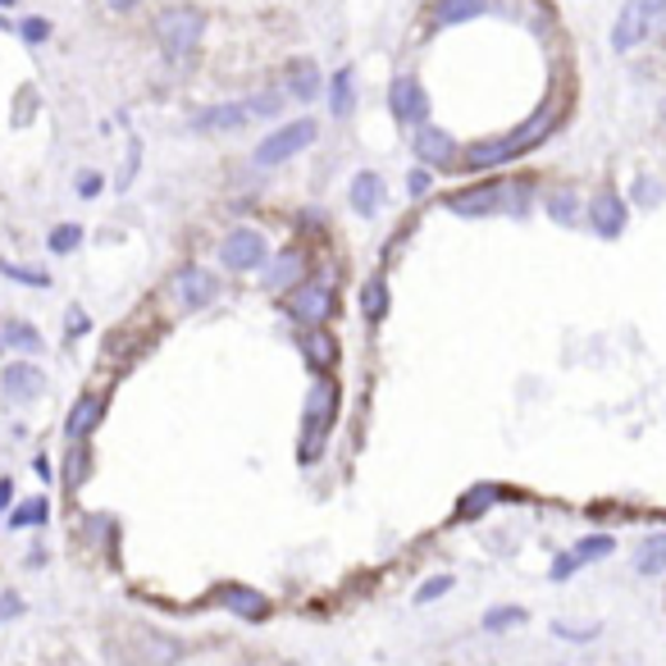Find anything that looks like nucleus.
I'll return each mask as SVG.
<instances>
[{"label": "nucleus", "instance_id": "nucleus-8", "mask_svg": "<svg viewBox=\"0 0 666 666\" xmlns=\"http://www.w3.org/2000/svg\"><path fill=\"white\" fill-rule=\"evenodd\" d=\"M169 297L178 311H206L219 297V274H210L202 265H178L169 274Z\"/></svg>", "mask_w": 666, "mask_h": 666}, {"label": "nucleus", "instance_id": "nucleus-21", "mask_svg": "<svg viewBox=\"0 0 666 666\" xmlns=\"http://www.w3.org/2000/svg\"><path fill=\"white\" fill-rule=\"evenodd\" d=\"M302 356H306V365L315 370V374H324V370H333V361H339V343H333V333L329 329H306L302 333Z\"/></svg>", "mask_w": 666, "mask_h": 666}, {"label": "nucleus", "instance_id": "nucleus-45", "mask_svg": "<svg viewBox=\"0 0 666 666\" xmlns=\"http://www.w3.org/2000/svg\"><path fill=\"white\" fill-rule=\"evenodd\" d=\"M32 470L41 474V480H51V461H46V457H32Z\"/></svg>", "mask_w": 666, "mask_h": 666}, {"label": "nucleus", "instance_id": "nucleus-46", "mask_svg": "<svg viewBox=\"0 0 666 666\" xmlns=\"http://www.w3.org/2000/svg\"><path fill=\"white\" fill-rule=\"evenodd\" d=\"M19 6V0H0V10H14Z\"/></svg>", "mask_w": 666, "mask_h": 666}, {"label": "nucleus", "instance_id": "nucleus-17", "mask_svg": "<svg viewBox=\"0 0 666 666\" xmlns=\"http://www.w3.org/2000/svg\"><path fill=\"white\" fill-rule=\"evenodd\" d=\"M252 124V110L247 101H228V106H210L193 119L197 133H237V128H247Z\"/></svg>", "mask_w": 666, "mask_h": 666}, {"label": "nucleus", "instance_id": "nucleus-9", "mask_svg": "<svg viewBox=\"0 0 666 666\" xmlns=\"http://www.w3.org/2000/svg\"><path fill=\"white\" fill-rule=\"evenodd\" d=\"M283 306H288V315L297 324L315 329L339 311V293H333V283H324V278H306V283H297V288H288V302Z\"/></svg>", "mask_w": 666, "mask_h": 666}, {"label": "nucleus", "instance_id": "nucleus-35", "mask_svg": "<svg viewBox=\"0 0 666 666\" xmlns=\"http://www.w3.org/2000/svg\"><path fill=\"white\" fill-rule=\"evenodd\" d=\"M19 37H23V41H28V46H41V41H46V37H51V23H46V19H41V14H28V19H23V23H19Z\"/></svg>", "mask_w": 666, "mask_h": 666}, {"label": "nucleus", "instance_id": "nucleus-37", "mask_svg": "<svg viewBox=\"0 0 666 666\" xmlns=\"http://www.w3.org/2000/svg\"><path fill=\"white\" fill-rule=\"evenodd\" d=\"M74 187H78V197H82V202H91V197H101V187H106V178H101L97 169H82V174L74 178Z\"/></svg>", "mask_w": 666, "mask_h": 666}, {"label": "nucleus", "instance_id": "nucleus-32", "mask_svg": "<svg viewBox=\"0 0 666 666\" xmlns=\"http://www.w3.org/2000/svg\"><path fill=\"white\" fill-rule=\"evenodd\" d=\"M616 552V539L611 535H589V539H580L576 543V561L585 566V561H603V557H611Z\"/></svg>", "mask_w": 666, "mask_h": 666}, {"label": "nucleus", "instance_id": "nucleus-23", "mask_svg": "<svg viewBox=\"0 0 666 666\" xmlns=\"http://www.w3.org/2000/svg\"><path fill=\"white\" fill-rule=\"evenodd\" d=\"M493 0H434V23L439 28H457V23H470V19H480L489 14Z\"/></svg>", "mask_w": 666, "mask_h": 666}, {"label": "nucleus", "instance_id": "nucleus-44", "mask_svg": "<svg viewBox=\"0 0 666 666\" xmlns=\"http://www.w3.org/2000/svg\"><path fill=\"white\" fill-rule=\"evenodd\" d=\"M106 6H110L115 14H128V10H137V6H141V0H106Z\"/></svg>", "mask_w": 666, "mask_h": 666}, {"label": "nucleus", "instance_id": "nucleus-34", "mask_svg": "<svg viewBox=\"0 0 666 666\" xmlns=\"http://www.w3.org/2000/svg\"><path fill=\"white\" fill-rule=\"evenodd\" d=\"M247 110H252V119H278L283 91H256V97H247Z\"/></svg>", "mask_w": 666, "mask_h": 666}, {"label": "nucleus", "instance_id": "nucleus-2", "mask_svg": "<svg viewBox=\"0 0 666 666\" xmlns=\"http://www.w3.org/2000/svg\"><path fill=\"white\" fill-rule=\"evenodd\" d=\"M530 193H535L530 178H520V183H480V187H461V193H452L448 210L461 215V219H489V215L526 219L530 215Z\"/></svg>", "mask_w": 666, "mask_h": 666}, {"label": "nucleus", "instance_id": "nucleus-15", "mask_svg": "<svg viewBox=\"0 0 666 666\" xmlns=\"http://www.w3.org/2000/svg\"><path fill=\"white\" fill-rule=\"evenodd\" d=\"M347 202H352V210L361 219H374L379 210H384V178H379L374 169H361L352 178V187H347Z\"/></svg>", "mask_w": 666, "mask_h": 666}, {"label": "nucleus", "instance_id": "nucleus-18", "mask_svg": "<svg viewBox=\"0 0 666 666\" xmlns=\"http://www.w3.org/2000/svg\"><path fill=\"white\" fill-rule=\"evenodd\" d=\"M101 420H106V402H101L97 393H87V398H78V402L69 407V415H65V434H69L74 443H82Z\"/></svg>", "mask_w": 666, "mask_h": 666}, {"label": "nucleus", "instance_id": "nucleus-19", "mask_svg": "<svg viewBox=\"0 0 666 666\" xmlns=\"http://www.w3.org/2000/svg\"><path fill=\"white\" fill-rule=\"evenodd\" d=\"M324 97H329L333 119H352V115H356V69H352V65L333 69V78H329V87H324Z\"/></svg>", "mask_w": 666, "mask_h": 666}, {"label": "nucleus", "instance_id": "nucleus-10", "mask_svg": "<svg viewBox=\"0 0 666 666\" xmlns=\"http://www.w3.org/2000/svg\"><path fill=\"white\" fill-rule=\"evenodd\" d=\"M389 110L402 128H420V124H430V91H424V82L415 74H398L393 87H389Z\"/></svg>", "mask_w": 666, "mask_h": 666}, {"label": "nucleus", "instance_id": "nucleus-30", "mask_svg": "<svg viewBox=\"0 0 666 666\" xmlns=\"http://www.w3.org/2000/svg\"><path fill=\"white\" fill-rule=\"evenodd\" d=\"M662 197H666V187H662L653 174H639V178L630 183V202H635V206H644V210H653Z\"/></svg>", "mask_w": 666, "mask_h": 666}, {"label": "nucleus", "instance_id": "nucleus-42", "mask_svg": "<svg viewBox=\"0 0 666 666\" xmlns=\"http://www.w3.org/2000/svg\"><path fill=\"white\" fill-rule=\"evenodd\" d=\"M82 470H87V461H82V457H78V448H74V457H69V489H78Z\"/></svg>", "mask_w": 666, "mask_h": 666}, {"label": "nucleus", "instance_id": "nucleus-27", "mask_svg": "<svg viewBox=\"0 0 666 666\" xmlns=\"http://www.w3.org/2000/svg\"><path fill=\"white\" fill-rule=\"evenodd\" d=\"M635 566H639V576H662V570H666V535H653V539L639 548Z\"/></svg>", "mask_w": 666, "mask_h": 666}, {"label": "nucleus", "instance_id": "nucleus-40", "mask_svg": "<svg viewBox=\"0 0 666 666\" xmlns=\"http://www.w3.org/2000/svg\"><path fill=\"white\" fill-rule=\"evenodd\" d=\"M87 329H91V320H87V311H78V306H74V311H69V339H82V333H87Z\"/></svg>", "mask_w": 666, "mask_h": 666}, {"label": "nucleus", "instance_id": "nucleus-1", "mask_svg": "<svg viewBox=\"0 0 666 666\" xmlns=\"http://www.w3.org/2000/svg\"><path fill=\"white\" fill-rule=\"evenodd\" d=\"M552 128H557V106L548 101V106H539L530 119H520L516 128H507V133H493V137H484V141H470V147L461 151V169H470V174H484V169H502V165H511V160H520V156H530V151H539L543 141L552 137Z\"/></svg>", "mask_w": 666, "mask_h": 666}, {"label": "nucleus", "instance_id": "nucleus-3", "mask_svg": "<svg viewBox=\"0 0 666 666\" xmlns=\"http://www.w3.org/2000/svg\"><path fill=\"white\" fill-rule=\"evenodd\" d=\"M151 32H156L160 51L169 60H183V56H193L197 46H202V37H206V10H197V6H169V10H160L151 19Z\"/></svg>", "mask_w": 666, "mask_h": 666}, {"label": "nucleus", "instance_id": "nucleus-20", "mask_svg": "<svg viewBox=\"0 0 666 666\" xmlns=\"http://www.w3.org/2000/svg\"><path fill=\"white\" fill-rule=\"evenodd\" d=\"M215 598H219L233 616H243V621H265V616H270V603H265L256 589H247V585H224Z\"/></svg>", "mask_w": 666, "mask_h": 666}, {"label": "nucleus", "instance_id": "nucleus-43", "mask_svg": "<svg viewBox=\"0 0 666 666\" xmlns=\"http://www.w3.org/2000/svg\"><path fill=\"white\" fill-rule=\"evenodd\" d=\"M10 502H14V480H0V516H6Z\"/></svg>", "mask_w": 666, "mask_h": 666}, {"label": "nucleus", "instance_id": "nucleus-22", "mask_svg": "<svg viewBox=\"0 0 666 666\" xmlns=\"http://www.w3.org/2000/svg\"><path fill=\"white\" fill-rule=\"evenodd\" d=\"M548 219L552 224H561V228H576L580 219H585V202H580V193L576 187H557V193H548Z\"/></svg>", "mask_w": 666, "mask_h": 666}, {"label": "nucleus", "instance_id": "nucleus-36", "mask_svg": "<svg viewBox=\"0 0 666 666\" xmlns=\"http://www.w3.org/2000/svg\"><path fill=\"white\" fill-rule=\"evenodd\" d=\"M452 589V576H430V580H424L420 589H415V603L424 607V603H434V598H443Z\"/></svg>", "mask_w": 666, "mask_h": 666}, {"label": "nucleus", "instance_id": "nucleus-38", "mask_svg": "<svg viewBox=\"0 0 666 666\" xmlns=\"http://www.w3.org/2000/svg\"><path fill=\"white\" fill-rule=\"evenodd\" d=\"M430 183H434V178H430V169H424V165L411 169V178H407V197H415V202H420V197H430Z\"/></svg>", "mask_w": 666, "mask_h": 666}, {"label": "nucleus", "instance_id": "nucleus-31", "mask_svg": "<svg viewBox=\"0 0 666 666\" xmlns=\"http://www.w3.org/2000/svg\"><path fill=\"white\" fill-rule=\"evenodd\" d=\"M493 498H498V489H493V484H484V489H470V493L457 502V516H461V520H470V516H484V511L493 507Z\"/></svg>", "mask_w": 666, "mask_h": 666}, {"label": "nucleus", "instance_id": "nucleus-47", "mask_svg": "<svg viewBox=\"0 0 666 666\" xmlns=\"http://www.w3.org/2000/svg\"><path fill=\"white\" fill-rule=\"evenodd\" d=\"M237 666H252V662H237Z\"/></svg>", "mask_w": 666, "mask_h": 666}, {"label": "nucleus", "instance_id": "nucleus-12", "mask_svg": "<svg viewBox=\"0 0 666 666\" xmlns=\"http://www.w3.org/2000/svg\"><path fill=\"white\" fill-rule=\"evenodd\" d=\"M411 156L424 165V169H452L461 160V147H457V137L439 124H420L415 137H411Z\"/></svg>", "mask_w": 666, "mask_h": 666}, {"label": "nucleus", "instance_id": "nucleus-6", "mask_svg": "<svg viewBox=\"0 0 666 666\" xmlns=\"http://www.w3.org/2000/svg\"><path fill=\"white\" fill-rule=\"evenodd\" d=\"M666 19V0H626V10L616 14L611 23V51L616 56H626L635 51V46Z\"/></svg>", "mask_w": 666, "mask_h": 666}, {"label": "nucleus", "instance_id": "nucleus-29", "mask_svg": "<svg viewBox=\"0 0 666 666\" xmlns=\"http://www.w3.org/2000/svg\"><path fill=\"white\" fill-rule=\"evenodd\" d=\"M0 274L23 283V288H51V274L46 270H32V265H14V261H0Z\"/></svg>", "mask_w": 666, "mask_h": 666}, {"label": "nucleus", "instance_id": "nucleus-33", "mask_svg": "<svg viewBox=\"0 0 666 666\" xmlns=\"http://www.w3.org/2000/svg\"><path fill=\"white\" fill-rule=\"evenodd\" d=\"M526 621V607H489L484 611V630H511V626H520Z\"/></svg>", "mask_w": 666, "mask_h": 666}, {"label": "nucleus", "instance_id": "nucleus-39", "mask_svg": "<svg viewBox=\"0 0 666 666\" xmlns=\"http://www.w3.org/2000/svg\"><path fill=\"white\" fill-rule=\"evenodd\" d=\"M576 570H580V561H576V552H561L557 561H552V570H548V576L561 585V580H570V576H576Z\"/></svg>", "mask_w": 666, "mask_h": 666}, {"label": "nucleus", "instance_id": "nucleus-24", "mask_svg": "<svg viewBox=\"0 0 666 666\" xmlns=\"http://www.w3.org/2000/svg\"><path fill=\"white\" fill-rule=\"evenodd\" d=\"M0 347H14V352H41V333L28 320H6L0 329Z\"/></svg>", "mask_w": 666, "mask_h": 666}, {"label": "nucleus", "instance_id": "nucleus-13", "mask_svg": "<svg viewBox=\"0 0 666 666\" xmlns=\"http://www.w3.org/2000/svg\"><path fill=\"white\" fill-rule=\"evenodd\" d=\"M46 389V374H41V365H28V361H14V365H6L0 370V393H6V402H32L37 393Z\"/></svg>", "mask_w": 666, "mask_h": 666}, {"label": "nucleus", "instance_id": "nucleus-28", "mask_svg": "<svg viewBox=\"0 0 666 666\" xmlns=\"http://www.w3.org/2000/svg\"><path fill=\"white\" fill-rule=\"evenodd\" d=\"M46 247H51L56 256H69L82 247V224H56L51 237H46Z\"/></svg>", "mask_w": 666, "mask_h": 666}, {"label": "nucleus", "instance_id": "nucleus-26", "mask_svg": "<svg viewBox=\"0 0 666 666\" xmlns=\"http://www.w3.org/2000/svg\"><path fill=\"white\" fill-rule=\"evenodd\" d=\"M46 516H51V502L46 498H28L10 511V530H32V526H46Z\"/></svg>", "mask_w": 666, "mask_h": 666}, {"label": "nucleus", "instance_id": "nucleus-11", "mask_svg": "<svg viewBox=\"0 0 666 666\" xmlns=\"http://www.w3.org/2000/svg\"><path fill=\"white\" fill-rule=\"evenodd\" d=\"M585 224L611 243V237H621L626 224H630V202L616 193V187H598V193L589 197V206H585Z\"/></svg>", "mask_w": 666, "mask_h": 666}, {"label": "nucleus", "instance_id": "nucleus-25", "mask_svg": "<svg viewBox=\"0 0 666 666\" xmlns=\"http://www.w3.org/2000/svg\"><path fill=\"white\" fill-rule=\"evenodd\" d=\"M361 311H365L370 324H379V320L389 315V283H384V274H374L365 288H361Z\"/></svg>", "mask_w": 666, "mask_h": 666}, {"label": "nucleus", "instance_id": "nucleus-4", "mask_svg": "<svg viewBox=\"0 0 666 666\" xmlns=\"http://www.w3.org/2000/svg\"><path fill=\"white\" fill-rule=\"evenodd\" d=\"M333 415H339V384L333 379H315L302 407V461L320 457V443L333 430Z\"/></svg>", "mask_w": 666, "mask_h": 666}, {"label": "nucleus", "instance_id": "nucleus-5", "mask_svg": "<svg viewBox=\"0 0 666 666\" xmlns=\"http://www.w3.org/2000/svg\"><path fill=\"white\" fill-rule=\"evenodd\" d=\"M315 137H320V124H315V119H288V124H278L270 137H261V147L252 151V165H256V169H274V165H283V160L302 156Z\"/></svg>", "mask_w": 666, "mask_h": 666}, {"label": "nucleus", "instance_id": "nucleus-14", "mask_svg": "<svg viewBox=\"0 0 666 666\" xmlns=\"http://www.w3.org/2000/svg\"><path fill=\"white\" fill-rule=\"evenodd\" d=\"M302 274H306V252H302V247H283V252L270 261V270L261 274V283H265L270 293H283V288H297Z\"/></svg>", "mask_w": 666, "mask_h": 666}, {"label": "nucleus", "instance_id": "nucleus-16", "mask_svg": "<svg viewBox=\"0 0 666 666\" xmlns=\"http://www.w3.org/2000/svg\"><path fill=\"white\" fill-rule=\"evenodd\" d=\"M324 74H320V65L311 60V56H302V60H293L288 65V97H297L302 106H311V101H320L324 97Z\"/></svg>", "mask_w": 666, "mask_h": 666}, {"label": "nucleus", "instance_id": "nucleus-41", "mask_svg": "<svg viewBox=\"0 0 666 666\" xmlns=\"http://www.w3.org/2000/svg\"><path fill=\"white\" fill-rule=\"evenodd\" d=\"M19 611H23V603L14 594H0V621H6V616H19Z\"/></svg>", "mask_w": 666, "mask_h": 666}, {"label": "nucleus", "instance_id": "nucleus-7", "mask_svg": "<svg viewBox=\"0 0 666 666\" xmlns=\"http://www.w3.org/2000/svg\"><path fill=\"white\" fill-rule=\"evenodd\" d=\"M270 261V243H265V233L261 228H228L224 233V243H219V265L233 270V274H252Z\"/></svg>", "mask_w": 666, "mask_h": 666}]
</instances>
